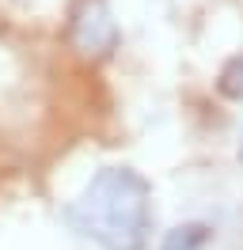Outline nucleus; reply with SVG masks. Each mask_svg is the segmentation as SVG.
<instances>
[{
	"instance_id": "f257e3e1",
	"label": "nucleus",
	"mask_w": 243,
	"mask_h": 250,
	"mask_svg": "<svg viewBox=\"0 0 243 250\" xmlns=\"http://www.w3.org/2000/svg\"><path fill=\"white\" fill-rule=\"evenodd\" d=\"M80 235H91L106 250H141L152 224L148 182L129 167H106L91 178L73 208Z\"/></svg>"
},
{
	"instance_id": "39448f33",
	"label": "nucleus",
	"mask_w": 243,
	"mask_h": 250,
	"mask_svg": "<svg viewBox=\"0 0 243 250\" xmlns=\"http://www.w3.org/2000/svg\"><path fill=\"white\" fill-rule=\"evenodd\" d=\"M240 156H243V152H240Z\"/></svg>"
},
{
	"instance_id": "f03ea898",
	"label": "nucleus",
	"mask_w": 243,
	"mask_h": 250,
	"mask_svg": "<svg viewBox=\"0 0 243 250\" xmlns=\"http://www.w3.org/2000/svg\"><path fill=\"white\" fill-rule=\"evenodd\" d=\"M69 38L91 61L110 57L118 46V23H114L110 4L106 0H76L73 16H69Z\"/></svg>"
},
{
	"instance_id": "7ed1b4c3",
	"label": "nucleus",
	"mask_w": 243,
	"mask_h": 250,
	"mask_svg": "<svg viewBox=\"0 0 243 250\" xmlns=\"http://www.w3.org/2000/svg\"><path fill=\"white\" fill-rule=\"evenodd\" d=\"M209 228L205 224H182V228H175V231H167L164 247L160 250H201L205 243H209Z\"/></svg>"
},
{
	"instance_id": "20e7f679",
	"label": "nucleus",
	"mask_w": 243,
	"mask_h": 250,
	"mask_svg": "<svg viewBox=\"0 0 243 250\" xmlns=\"http://www.w3.org/2000/svg\"><path fill=\"white\" fill-rule=\"evenodd\" d=\"M217 87H220V95H228V99H243V53L224 64V72H220V80H217Z\"/></svg>"
}]
</instances>
